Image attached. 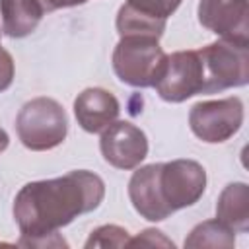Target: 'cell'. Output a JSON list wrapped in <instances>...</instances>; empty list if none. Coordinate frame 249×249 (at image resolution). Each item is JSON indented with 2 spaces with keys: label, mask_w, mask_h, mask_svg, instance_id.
<instances>
[{
  "label": "cell",
  "mask_w": 249,
  "mask_h": 249,
  "mask_svg": "<svg viewBox=\"0 0 249 249\" xmlns=\"http://www.w3.org/2000/svg\"><path fill=\"white\" fill-rule=\"evenodd\" d=\"M204 74L198 51H177L167 54L165 66L154 88L160 97L169 103H181L196 93H202Z\"/></svg>",
  "instance_id": "7"
},
{
  "label": "cell",
  "mask_w": 249,
  "mask_h": 249,
  "mask_svg": "<svg viewBox=\"0 0 249 249\" xmlns=\"http://www.w3.org/2000/svg\"><path fill=\"white\" fill-rule=\"evenodd\" d=\"M101 154L117 169H134L148 156L146 134L128 121H113L101 130Z\"/></svg>",
  "instance_id": "8"
},
{
  "label": "cell",
  "mask_w": 249,
  "mask_h": 249,
  "mask_svg": "<svg viewBox=\"0 0 249 249\" xmlns=\"http://www.w3.org/2000/svg\"><path fill=\"white\" fill-rule=\"evenodd\" d=\"M160 165L161 163L144 165L136 169L128 181V196L134 210L150 222H161L173 214L163 202L160 193V183H158Z\"/></svg>",
  "instance_id": "10"
},
{
  "label": "cell",
  "mask_w": 249,
  "mask_h": 249,
  "mask_svg": "<svg viewBox=\"0 0 249 249\" xmlns=\"http://www.w3.org/2000/svg\"><path fill=\"white\" fill-rule=\"evenodd\" d=\"M103 196V179L88 169L23 185L14 200V218L21 231L19 245H56L49 237L80 214L95 210Z\"/></svg>",
  "instance_id": "1"
},
{
  "label": "cell",
  "mask_w": 249,
  "mask_h": 249,
  "mask_svg": "<svg viewBox=\"0 0 249 249\" xmlns=\"http://www.w3.org/2000/svg\"><path fill=\"white\" fill-rule=\"evenodd\" d=\"M235 235L226 224L216 220H206L193 228L185 239V247H233Z\"/></svg>",
  "instance_id": "15"
},
{
  "label": "cell",
  "mask_w": 249,
  "mask_h": 249,
  "mask_svg": "<svg viewBox=\"0 0 249 249\" xmlns=\"http://www.w3.org/2000/svg\"><path fill=\"white\" fill-rule=\"evenodd\" d=\"M8 142H10V138H8L6 130H4V128H0V154L8 148Z\"/></svg>",
  "instance_id": "21"
},
{
  "label": "cell",
  "mask_w": 249,
  "mask_h": 249,
  "mask_svg": "<svg viewBox=\"0 0 249 249\" xmlns=\"http://www.w3.org/2000/svg\"><path fill=\"white\" fill-rule=\"evenodd\" d=\"M154 37H121L113 51V70L117 78L132 88H150L160 78L167 54Z\"/></svg>",
  "instance_id": "3"
},
{
  "label": "cell",
  "mask_w": 249,
  "mask_h": 249,
  "mask_svg": "<svg viewBox=\"0 0 249 249\" xmlns=\"http://www.w3.org/2000/svg\"><path fill=\"white\" fill-rule=\"evenodd\" d=\"M121 105L117 97L103 88H88L74 99V115L86 132H101L117 121Z\"/></svg>",
  "instance_id": "11"
},
{
  "label": "cell",
  "mask_w": 249,
  "mask_h": 249,
  "mask_svg": "<svg viewBox=\"0 0 249 249\" xmlns=\"http://www.w3.org/2000/svg\"><path fill=\"white\" fill-rule=\"evenodd\" d=\"M128 245V231L119 226H101L91 231L89 239L86 241V249L91 247H123Z\"/></svg>",
  "instance_id": "16"
},
{
  "label": "cell",
  "mask_w": 249,
  "mask_h": 249,
  "mask_svg": "<svg viewBox=\"0 0 249 249\" xmlns=\"http://www.w3.org/2000/svg\"><path fill=\"white\" fill-rule=\"evenodd\" d=\"M165 245V247H173V243L169 239H165L161 235V231L158 230H144L136 239H128V245Z\"/></svg>",
  "instance_id": "19"
},
{
  "label": "cell",
  "mask_w": 249,
  "mask_h": 249,
  "mask_svg": "<svg viewBox=\"0 0 249 249\" xmlns=\"http://www.w3.org/2000/svg\"><path fill=\"white\" fill-rule=\"evenodd\" d=\"M45 12L60 10V8H72V6H82L88 0H37Z\"/></svg>",
  "instance_id": "20"
},
{
  "label": "cell",
  "mask_w": 249,
  "mask_h": 249,
  "mask_svg": "<svg viewBox=\"0 0 249 249\" xmlns=\"http://www.w3.org/2000/svg\"><path fill=\"white\" fill-rule=\"evenodd\" d=\"M202 62V93H216L228 88H241L249 82V45L218 39L198 49Z\"/></svg>",
  "instance_id": "4"
},
{
  "label": "cell",
  "mask_w": 249,
  "mask_h": 249,
  "mask_svg": "<svg viewBox=\"0 0 249 249\" xmlns=\"http://www.w3.org/2000/svg\"><path fill=\"white\" fill-rule=\"evenodd\" d=\"M45 10L37 0H0L2 29L10 37H27L33 33Z\"/></svg>",
  "instance_id": "12"
},
{
  "label": "cell",
  "mask_w": 249,
  "mask_h": 249,
  "mask_svg": "<svg viewBox=\"0 0 249 249\" xmlns=\"http://www.w3.org/2000/svg\"><path fill=\"white\" fill-rule=\"evenodd\" d=\"M16 130L25 148L45 152L64 142L68 117L58 101L51 97H35L19 109Z\"/></svg>",
  "instance_id": "2"
},
{
  "label": "cell",
  "mask_w": 249,
  "mask_h": 249,
  "mask_svg": "<svg viewBox=\"0 0 249 249\" xmlns=\"http://www.w3.org/2000/svg\"><path fill=\"white\" fill-rule=\"evenodd\" d=\"M160 193L171 212L198 202L206 189V171L195 160H173L160 165Z\"/></svg>",
  "instance_id": "6"
},
{
  "label": "cell",
  "mask_w": 249,
  "mask_h": 249,
  "mask_svg": "<svg viewBox=\"0 0 249 249\" xmlns=\"http://www.w3.org/2000/svg\"><path fill=\"white\" fill-rule=\"evenodd\" d=\"M126 6L134 8L140 14H146L150 18L167 19L181 4V0H126Z\"/></svg>",
  "instance_id": "17"
},
{
  "label": "cell",
  "mask_w": 249,
  "mask_h": 249,
  "mask_svg": "<svg viewBox=\"0 0 249 249\" xmlns=\"http://www.w3.org/2000/svg\"><path fill=\"white\" fill-rule=\"evenodd\" d=\"M216 218L233 231L249 230V187L245 183H230L220 193Z\"/></svg>",
  "instance_id": "13"
},
{
  "label": "cell",
  "mask_w": 249,
  "mask_h": 249,
  "mask_svg": "<svg viewBox=\"0 0 249 249\" xmlns=\"http://www.w3.org/2000/svg\"><path fill=\"white\" fill-rule=\"evenodd\" d=\"M165 21L167 19H158V18H150L146 14L136 12L134 8L123 4L119 14H117V31L121 37H128V35H140V37H154L160 39L163 35L165 29Z\"/></svg>",
  "instance_id": "14"
},
{
  "label": "cell",
  "mask_w": 249,
  "mask_h": 249,
  "mask_svg": "<svg viewBox=\"0 0 249 249\" xmlns=\"http://www.w3.org/2000/svg\"><path fill=\"white\" fill-rule=\"evenodd\" d=\"M14 82V58L12 54L0 47V91L8 89Z\"/></svg>",
  "instance_id": "18"
},
{
  "label": "cell",
  "mask_w": 249,
  "mask_h": 249,
  "mask_svg": "<svg viewBox=\"0 0 249 249\" xmlns=\"http://www.w3.org/2000/svg\"><path fill=\"white\" fill-rule=\"evenodd\" d=\"M189 124L196 138L208 144L226 142L243 124V103L239 97L200 101L189 113Z\"/></svg>",
  "instance_id": "5"
},
{
  "label": "cell",
  "mask_w": 249,
  "mask_h": 249,
  "mask_svg": "<svg viewBox=\"0 0 249 249\" xmlns=\"http://www.w3.org/2000/svg\"><path fill=\"white\" fill-rule=\"evenodd\" d=\"M198 21L220 39L249 45L247 0H200Z\"/></svg>",
  "instance_id": "9"
}]
</instances>
